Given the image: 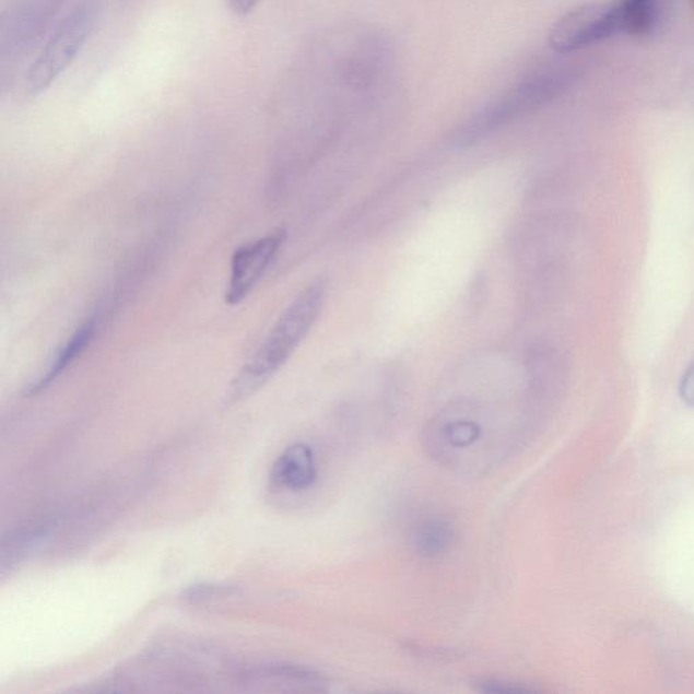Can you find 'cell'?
I'll return each mask as SVG.
<instances>
[{
  "label": "cell",
  "instance_id": "1",
  "mask_svg": "<svg viewBox=\"0 0 694 694\" xmlns=\"http://www.w3.org/2000/svg\"><path fill=\"white\" fill-rule=\"evenodd\" d=\"M326 301L324 280H315L293 298L230 388L225 403L250 397L295 354L318 320Z\"/></svg>",
  "mask_w": 694,
  "mask_h": 694
},
{
  "label": "cell",
  "instance_id": "2",
  "mask_svg": "<svg viewBox=\"0 0 694 694\" xmlns=\"http://www.w3.org/2000/svg\"><path fill=\"white\" fill-rule=\"evenodd\" d=\"M93 26V13L89 8H79L61 24L26 75V86L32 94L43 93L71 66L83 48Z\"/></svg>",
  "mask_w": 694,
  "mask_h": 694
},
{
  "label": "cell",
  "instance_id": "3",
  "mask_svg": "<svg viewBox=\"0 0 694 694\" xmlns=\"http://www.w3.org/2000/svg\"><path fill=\"white\" fill-rule=\"evenodd\" d=\"M623 32L617 4L585 5L572 11L550 33L551 47L557 52H573Z\"/></svg>",
  "mask_w": 694,
  "mask_h": 694
},
{
  "label": "cell",
  "instance_id": "4",
  "mask_svg": "<svg viewBox=\"0 0 694 694\" xmlns=\"http://www.w3.org/2000/svg\"><path fill=\"white\" fill-rule=\"evenodd\" d=\"M286 234L284 230L263 236L261 239L242 246L235 251L231 262V275L225 292V302L235 306L250 295L254 287L261 281L270 264L278 257L284 245Z\"/></svg>",
  "mask_w": 694,
  "mask_h": 694
},
{
  "label": "cell",
  "instance_id": "5",
  "mask_svg": "<svg viewBox=\"0 0 694 694\" xmlns=\"http://www.w3.org/2000/svg\"><path fill=\"white\" fill-rule=\"evenodd\" d=\"M318 478V464L309 445L298 443L287 447L275 460L270 481L274 486L290 491H303L314 486Z\"/></svg>",
  "mask_w": 694,
  "mask_h": 694
},
{
  "label": "cell",
  "instance_id": "6",
  "mask_svg": "<svg viewBox=\"0 0 694 694\" xmlns=\"http://www.w3.org/2000/svg\"><path fill=\"white\" fill-rule=\"evenodd\" d=\"M95 332H97V318L90 316L72 332L69 340L61 345L49 360L47 368L38 376L35 384H32L27 393L36 395L48 388L58 377L69 369L75 361L81 357L84 350L90 346V343L94 340Z\"/></svg>",
  "mask_w": 694,
  "mask_h": 694
},
{
  "label": "cell",
  "instance_id": "7",
  "mask_svg": "<svg viewBox=\"0 0 694 694\" xmlns=\"http://www.w3.org/2000/svg\"><path fill=\"white\" fill-rule=\"evenodd\" d=\"M54 522L42 520L22 525L11 530L2 540L0 549V572L5 574L19 567L32 552H35L52 533Z\"/></svg>",
  "mask_w": 694,
  "mask_h": 694
},
{
  "label": "cell",
  "instance_id": "8",
  "mask_svg": "<svg viewBox=\"0 0 694 694\" xmlns=\"http://www.w3.org/2000/svg\"><path fill=\"white\" fill-rule=\"evenodd\" d=\"M456 540L454 524L434 517L416 525L411 532V549L422 558H438L448 554Z\"/></svg>",
  "mask_w": 694,
  "mask_h": 694
},
{
  "label": "cell",
  "instance_id": "9",
  "mask_svg": "<svg viewBox=\"0 0 694 694\" xmlns=\"http://www.w3.org/2000/svg\"><path fill=\"white\" fill-rule=\"evenodd\" d=\"M616 4L623 32L642 35L657 24L659 0H620Z\"/></svg>",
  "mask_w": 694,
  "mask_h": 694
},
{
  "label": "cell",
  "instance_id": "10",
  "mask_svg": "<svg viewBox=\"0 0 694 694\" xmlns=\"http://www.w3.org/2000/svg\"><path fill=\"white\" fill-rule=\"evenodd\" d=\"M231 586L212 585V584H199L190 586V588L184 590L183 598L186 602L201 603L209 600H214L217 597H224L230 595Z\"/></svg>",
  "mask_w": 694,
  "mask_h": 694
},
{
  "label": "cell",
  "instance_id": "11",
  "mask_svg": "<svg viewBox=\"0 0 694 694\" xmlns=\"http://www.w3.org/2000/svg\"><path fill=\"white\" fill-rule=\"evenodd\" d=\"M479 691L484 693H498V694H517L529 692L528 687L521 686V684H515V682L489 680L479 684Z\"/></svg>",
  "mask_w": 694,
  "mask_h": 694
},
{
  "label": "cell",
  "instance_id": "12",
  "mask_svg": "<svg viewBox=\"0 0 694 694\" xmlns=\"http://www.w3.org/2000/svg\"><path fill=\"white\" fill-rule=\"evenodd\" d=\"M680 395L687 405H694V361L687 366L680 384Z\"/></svg>",
  "mask_w": 694,
  "mask_h": 694
},
{
  "label": "cell",
  "instance_id": "13",
  "mask_svg": "<svg viewBox=\"0 0 694 694\" xmlns=\"http://www.w3.org/2000/svg\"><path fill=\"white\" fill-rule=\"evenodd\" d=\"M259 0H230L231 9L235 14L247 15L257 8Z\"/></svg>",
  "mask_w": 694,
  "mask_h": 694
}]
</instances>
